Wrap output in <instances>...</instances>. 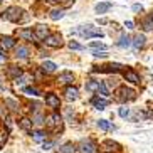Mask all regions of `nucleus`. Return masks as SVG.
Masks as SVG:
<instances>
[{"label":"nucleus","mask_w":153,"mask_h":153,"mask_svg":"<svg viewBox=\"0 0 153 153\" xmlns=\"http://www.w3.org/2000/svg\"><path fill=\"white\" fill-rule=\"evenodd\" d=\"M74 150H76V148H74V145H72V143H66L62 148H59V152H61V153H74Z\"/></svg>","instance_id":"29"},{"label":"nucleus","mask_w":153,"mask_h":153,"mask_svg":"<svg viewBox=\"0 0 153 153\" xmlns=\"http://www.w3.org/2000/svg\"><path fill=\"white\" fill-rule=\"evenodd\" d=\"M62 17H64V10L62 9L51 10V19H52V20H59V19H62Z\"/></svg>","instance_id":"22"},{"label":"nucleus","mask_w":153,"mask_h":153,"mask_svg":"<svg viewBox=\"0 0 153 153\" xmlns=\"http://www.w3.org/2000/svg\"><path fill=\"white\" fill-rule=\"evenodd\" d=\"M130 44H131V39L128 36H121L120 41H118V45H120V47H128Z\"/></svg>","instance_id":"26"},{"label":"nucleus","mask_w":153,"mask_h":153,"mask_svg":"<svg viewBox=\"0 0 153 153\" xmlns=\"http://www.w3.org/2000/svg\"><path fill=\"white\" fill-rule=\"evenodd\" d=\"M98 86H99V81H88L86 82V89L88 91H98Z\"/></svg>","instance_id":"30"},{"label":"nucleus","mask_w":153,"mask_h":153,"mask_svg":"<svg viewBox=\"0 0 153 153\" xmlns=\"http://www.w3.org/2000/svg\"><path fill=\"white\" fill-rule=\"evenodd\" d=\"M0 114H2V118H7V114H9V113H7V109L0 108Z\"/></svg>","instance_id":"40"},{"label":"nucleus","mask_w":153,"mask_h":153,"mask_svg":"<svg viewBox=\"0 0 153 153\" xmlns=\"http://www.w3.org/2000/svg\"><path fill=\"white\" fill-rule=\"evenodd\" d=\"M64 94H66V98H68L69 101H74V99H77V89L72 88V86H69V88H66Z\"/></svg>","instance_id":"13"},{"label":"nucleus","mask_w":153,"mask_h":153,"mask_svg":"<svg viewBox=\"0 0 153 153\" xmlns=\"http://www.w3.org/2000/svg\"><path fill=\"white\" fill-rule=\"evenodd\" d=\"M98 93L101 96H104V98H108L109 96V89L106 88V84L104 82H99V86H98Z\"/></svg>","instance_id":"24"},{"label":"nucleus","mask_w":153,"mask_h":153,"mask_svg":"<svg viewBox=\"0 0 153 153\" xmlns=\"http://www.w3.org/2000/svg\"><path fill=\"white\" fill-rule=\"evenodd\" d=\"M20 74H22V69H20V68H17V66H10V68H9V76H12V77L17 79Z\"/></svg>","instance_id":"23"},{"label":"nucleus","mask_w":153,"mask_h":153,"mask_svg":"<svg viewBox=\"0 0 153 153\" xmlns=\"http://www.w3.org/2000/svg\"><path fill=\"white\" fill-rule=\"evenodd\" d=\"M15 56H17L19 59H27L29 57V49L27 47H24V45H20V47L15 49Z\"/></svg>","instance_id":"16"},{"label":"nucleus","mask_w":153,"mask_h":153,"mask_svg":"<svg viewBox=\"0 0 153 153\" xmlns=\"http://www.w3.org/2000/svg\"><path fill=\"white\" fill-rule=\"evenodd\" d=\"M72 81H74V76H72V72H69V71L61 72V76H59V82H62V84H71Z\"/></svg>","instance_id":"12"},{"label":"nucleus","mask_w":153,"mask_h":153,"mask_svg":"<svg viewBox=\"0 0 153 153\" xmlns=\"http://www.w3.org/2000/svg\"><path fill=\"white\" fill-rule=\"evenodd\" d=\"M45 123H47V126H51V128H56L57 125H61V116H59L57 113H52V114L47 116Z\"/></svg>","instance_id":"9"},{"label":"nucleus","mask_w":153,"mask_h":153,"mask_svg":"<svg viewBox=\"0 0 153 153\" xmlns=\"http://www.w3.org/2000/svg\"><path fill=\"white\" fill-rule=\"evenodd\" d=\"M77 150H79V153H96V145L91 140H82Z\"/></svg>","instance_id":"4"},{"label":"nucleus","mask_w":153,"mask_h":153,"mask_svg":"<svg viewBox=\"0 0 153 153\" xmlns=\"http://www.w3.org/2000/svg\"><path fill=\"white\" fill-rule=\"evenodd\" d=\"M68 45H69V49H72V51H82V49H84V47H82L79 42H76V41H71Z\"/></svg>","instance_id":"31"},{"label":"nucleus","mask_w":153,"mask_h":153,"mask_svg":"<svg viewBox=\"0 0 153 153\" xmlns=\"http://www.w3.org/2000/svg\"><path fill=\"white\" fill-rule=\"evenodd\" d=\"M52 146H54V143H52V141H47V143H44V148L47 150V148H52Z\"/></svg>","instance_id":"41"},{"label":"nucleus","mask_w":153,"mask_h":153,"mask_svg":"<svg viewBox=\"0 0 153 153\" xmlns=\"http://www.w3.org/2000/svg\"><path fill=\"white\" fill-rule=\"evenodd\" d=\"M45 138H47V135H45L44 131H41V130L32 131V140H34V141H37V143H41V141H45Z\"/></svg>","instance_id":"15"},{"label":"nucleus","mask_w":153,"mask_h":153,"mask_svg":"<svg viewBox=\"0 0 153 153\" xmlns=\"http://www.w3.org/2000/svg\"><path fill=\"white\" fill-rule=\"evenodd\" d=\"M116 99H118V101H121V103L133 101V99H136V93L131 89V88L123 86V88H120V89L116 91Z\"/></svg>","instance_id":"1"},{"label":"nucleus","mask_w":153,"mask_h":153,"mask_svg":"<svg viewBox=\"0 0 153 153\" xmlns=\"http://www.w3.org/2000/svg\"><path fill=\"white\" fill-rule=\"evenodd\" d=\"M34 123L41 125V123H44V120H42V116H36V118H34Z\"/></svg>","instance_id":"38"},{"label":"nucleus","mask_w":153,"mask_h":153,"mask_svg":"<svg viewBox=\"0 0 153 153\" xmlns=\"http://www.w3.org/2000/svg\"><path fill=\"white\" fill-rule=\"evenodd\" d=\"M19 36L22 37V39H25V41H32V39H37L36 34L30 30V29H22V30L19 32Z\"/></svg>","instance_id":"14"},{"label":"nucleus","mask_w":153,"mask_h":153,"mask_svg":"<svg viewBox=\"0 0 153 153\" xmlns=\"http://www.w3.org/2000/svg\"><path fill=\"white\" fill-rule=\"evenodd\" d=\"M121 64H106V66H103V68L99 69H94V71H99V72H118L121 71Z\"/></svg>","instance_id":"8"},{"label":"nucleus","mask_w":153,"mask_h":153,"mask_svg":"<svg viewBox=\"0 0 153 153\" xmlns=\"http://www.w3.org/2000/svg\"><path fill=\"white\" fill-rule=\"evenodd\" d=\"M128 114H130V109L128 108H120V116L121 118H126Z\"/></svg>","instance_id":"36"},{"label":"nucleus","mask_w":153,"mask_h":153,"mask_svg":"<svg viewBox=\"0 0 153 153\" xmlns=\"http://www.w3.org/2000/svg\"><path fill=\"white\" fill-rule=\"evenodd\" d=\"M93 56H94V57H106V51H99V49H94L93 51Z\"/></svg>","instance_id":"35"},{"label":"nucleus","mask_w":153,"mask_h":153,"mask_svg":"<svg viewBox=\"0 0 153 153\" xmlns=\"http://www.w3.org/2000/svg\"><path fill=\"white\" fill-rule=\"evenodd\" d=\"M15 45V41L12 37H2V47L4 49H10V47H14Z\"/></svg>","instance_id":"20"},{"label":"nucleus","mask_w":153,"mask_h":153,"mask_svg":"<svg viewBox=\"0 0 153 153\" xmlns=\"http://www.w3.org/2000/svg\"><path fill=\"white\" fill-rule=\"evenodd\" d=\"M143 29H145V30H153V20H152V17L145 19V22H143Z\"/></svg>","instance_id":"32"},{"label":"nucleus","mask_w":153,"mask_h":153,"mask_svg":"<svg viewBox=\"0 0 153 153\" xmlns=\"http://www.w3.org/2000/svg\"><path fill=\"white\" fill-rule=\"evenodd\" d=\"M111 9V2H101V4L96 5V12L98 14H104V12H108Z\"/></svg>","instance_id":"17"},{"label":"nucleus","mask_w":153,"mask_h":153,"mask_svg":"<svg viewBox=\"0 0 153 153\" xmlns=\"http://www.w3.org/2000/svg\"><path fill=\"white\" fill-rule=\"evenodd\" d=\"M5 104L10 106V109H14V111H17V109H19V104L15 103L14 99H5Z\"/></svg>","instance_id":"34"},{"label":"nucleus","mask_w":153,"mask_h":153,"mask_svg":"<svg viewBox=\"0 0 153 153\" xmlns=\"http://www.w3.org/2000/svg\"><path fill=\"white\" fill-rule=\"evenodd\" d=\"M5 61H7V56H5L4 52H2V51H0V64L5 62Z\"/></svg>","instance_id":"39"},{"label":"nucleus","mask_w":153,"mask_h":153,"mask_svg":"<svg viewBox=\"0 0 153 153\" xmlns=\"http://www.w3.org/2000/svg\"><path fill=\"white\" fill-rule=\"evenodd\" d=\"M150 17H152V20H153V15H150Z\"/></svg>","instance_id":"44"},{"label":"nucleus","mask_w":153,"mask_h":153,"mask_svg":"<svg viewBox=\"0 0 153 153\" xmlns=\"http://www.w3.org/2000/svg\"><path fill=\"white\" fill-rule=\"evenodd\" d=\"M47 2H57V0H47Z\"/></svg>","instance_id":"43"},{"label":"nucleus","mask_w":153,"mask_h":153,"mask_svg":"<svg viewBox=\"0 0 153 153\" xmlns=\"http://www.w3.org/2000/svg\"><path fill=\"white\" fill-rule=\"evenodd\" d=\"M91 104H93V106H94L96 109H104L109 103H108V99L99 98V96H94V98L91 99Z\"/></svg>","instance_id":"7"},{"label":"nucleus","mask_w":153,"mask_h":153,"mask_svg":"<svg viewBox=\"0 0 153 153\" xmlns=\"http://www.w3.org/2000/svg\"><path fill=\"white\" fill-rule=\"evenodd\" d=\"M89 47H91V49H101V51H106V45H104L103 42H91Z\"/></svg>","instance_id":"33"},{"label":"nucleus","mask_w":153,"mask_h":153,"mask_svg":"<svg viewBox=\"0 0 153 153\" xmlns=\"http://www.w3.org/2000/svg\"><path fill=\"white\" fill-rule=\"evenodd\" d=\"M125 25H126L128 29H133V22H131V20H128V22H126Z\"/></svg>","instance_id":"42"},{"label":"nucleus","mask_w":153,"mask_h":153,"mask_svg":"<svg viewBox=\"0 0 153 153\" xmlns=\"http://www.w3.org/2000/svg\"><path fill=\"white\" fill-rule=\"evenodd\" d=\"M45 104L51 106V108H59L61 101H59V98L56 94H47V96H45Z\"/></svg>","instance_id":"10"},{"label":"nucleus","mask_w":153,"mask_h":153,"mask_svg":"<svg viewBox=\"0 0 153 153\" xmlns=\"http://www.w3.org/2000/svg\"><path fill=\"white\" fill-rule=\"evenodd\" d=\"M145 41H146V39H145V36L138 34V36L135 37V41H133V47H135V49H141V47L145 45Z\"/></svg>","instance_id":"18"},{"label":"nucleus","mask_w":153,"mask_h":153,"mask_svg":"<svg viewBox=\"0 0 153 153\" xmlns=\"http://www.w3.org/2000/svg\"><path fill=\"white\" fill-rule=\"evenodd\" d=\"M98 126H99V128H101V130H103V131H108V130H114V126H111V125H109L108 121H106V120H99V121H98Z\"/></svg>","instance_id":"25"},{"label":"nucleus","mask_w":153,"mask_h":153,"mask_svg":"<svg viewBox=\"0 0 153 153\" xmlns=\"http://www.w3.org/2000/svg\"><path fill=\"white\" fill-rule=\"evenodd\" d=\"M30 81V76H27V74H20V77H17V86H24V84H27V82Z\"/></svg>","instance_id":"27"},{"label":"nucleus","mask_w":153,"mask_h":153,"mask_svg":"<svg viewBox=\"0 0 153 153\" xmlns=\"http://www.w3.org/2000/svg\"><path fill=\"white\" fill-rule=\"evenodd\" d=\"M45 44L49 45V47H61L62 45V37L59 36V34H52V36H47L44 39Z\"/></svg>","instance_id":"5"},{"label":"nucleus","mask_w":153,"mask_h":153,"mask_svg":"<svg viewBox=\"0 0 153 153\" xmlns=\"http://www.w3.org/2000/svg\"><path fill=\"white\" fill-rule=\"evenodd\" d=\"M123 76H125L126 81L133 82V84H138V82H140V76L133 71V69H126V71H123Z\"/></svg>","instance_id":"6"},{"label":"nucleus","mask_w":153,"mask_h":153,"mask_svg":"<svg viewBox=\"0 0 153 153\" xmlns=\"http://www.w3.org/2000/svg\"><path fill=\"white\" fill-rule=\"evenodd\" d=\"M56 69H57V66H56L54 62H51V61H45V62L42 64V71L44 72H54Z\"/></svg>","instance_id":"19"},{"label":"nucleus","mask_w":153,"mask_h":153,"mask_svg":"<svg viewBox=\"0 0 153 153\" xmlns=\"http://www.w3.org/2000/svg\"><path fill=\"white\" fill-rule=\"evenodd\" d=\"M20 14H22L20 9H17V7H9V9L5 10V19L10 20V22H19Z\"/></svg>","instance_id":"3"},{"label":"nucleus","mask_w":153,"mask_h":153,"mask_svg":"<svg viewBox=\"0 0 153 153\" xmlns=\"http://www.w3.org/2000/svg\"><path fill=\"white\" fill-rule=\"evenodd\" d=\"M77 32H79L82 37H86V39H91V37H103V32L99 30V29L93 27V25H82Z\"/></svg>","instance_id":"2"},{"label":"nucleus","mask_w":153,"mask_h":153,"mask_svg":"<svg viewBox=\"0 0 153 153\" xmlns=\"http://www.w3.org/2000/svg\"><path fill=\"white\" fill-rule=\"evenodd\" d=\"M19 125H20V128H22V130H25V131L32 130V121L29 120V118H22V120L19 121Z\"/></svg>","instance_id":"21"},{"label":"nucleus","mask_w":153,"mask_h":153,"mask_svg":"<svg viewBox=\"0 0 153 153\" xmlns=\"http://www.w3.org/2000/svg\"><path fill=\"white\" fill-rule=\"evenodd\" d=\"M34 34H36L37 39H42V41H44L45 37L49 36V29L45 27V25H37V27H36V32H34Z\"/></svg>","instance_id":"11"},{"label":"nucleus","mask_w":153,"mask_h":153,"mask_svg":"<svg viewBox=\"0 0 153 153\" xmlns=\"http://www.w3.org/2000/svg\"><path fill=\"white\" fill-rule=\"evenodd\" d=\"M141 10H143V7H141V5H138V4L133 5V12H141Z\"/></svg>","instance_id":"37"},{"label":"nucleus","mask_w":153,"mask_h":153,"mask_svg":"<svg viewBox=\"0 0 153 153\" xmlns=\"http://www.w3.org/2000/svg\"><path fill=\"white\" fill-rule=\"evenodd\" d=\"M24 93L29 94V96H39V94H41L36 88H30V86H24Z\"/></svg>","instance_id":"28"},{"label":"nucleus","mask_w":153,"mask_h":153,"mask_svg":"<svg viewBox=\"0 0 153 153\" xmlns=\"http://www.w3.org/2000/svg\"><path fill=\"white\" fill-rule=\"evenodd\" d=\"M0 2H2V0H0Z\"/></svg>","instance_id":"45"}]
</instances>
